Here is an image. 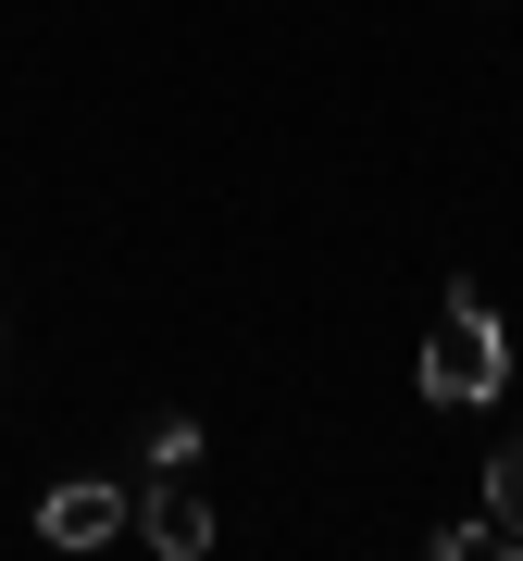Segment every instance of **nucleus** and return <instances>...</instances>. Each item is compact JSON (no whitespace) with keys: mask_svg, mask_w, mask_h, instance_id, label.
<instances>
[{"mask_svg":"<svg viewBox=\"0 0 523 561\" xmlns=\"http://www.w3.org/2000/svg\"><path fill=\"white\" fill-rule=\"evenodd\" d=\"M411 387H423V412H486V400L511 387V324H499V312H486L474 287H462V300H449L437 324H423V362H411Z\"/></svg>","mask_w":523,"mask_h":561,"instance_id":"1","label":"nucleus"},{"mask_svg":"<svg viewBox=\"0 0 523 561\" xmlns=\"http://www.w3.org/2000/svg\"><path fill=\"white\" fill-rule=\"evenodd\" d=\"M38 537L50 549H113V537H138V500H125L113 474H62L38 500Z\"/></svg>","mask_w":523,"mask_h":561,"instance_id":"2","label":"nucleus"},{"mask_svg":"<svg viewBox=\"0 0 523 561\" xmlns=\"http://www.w3.org/2000/svg\"><path fill=\"white\" fill-rule=\"evenodd\" d=\"M138 537H150L162 561H200V549H212V500H200V474H187V461L138 500Z\"/></svg>","mask_w":523,"mask_h":561,"instance_id":"3","label":"nucleus"},{"mask_svg":"<svg viewBox=\"0 0 523 561\" xmlns=\"http://www.w3.org/2000/svg\"><path fill=\"white\" fill-rule=\"evenodd\" d=\"M486 524H499L511 561H523V437H499V461H486Z\"/></svg>","mask_w":523,"mask_h":561,"instance_id":"4","label":"nucleus"},{"mask_svg":"<svg viewBox=\"0 0 523 561\" xmlns=\"http://www.w3.org/2000/svg\"><path fill=\"white\" fill-rule=\"evenodd\" d=\"M437 561H511V537L474 512V524H437Z\"/></svg>","mask_w":523,"mask_h":561,"instance_id":"5","label":"nucleus"},{"mask_svg":"<svg viewBox=\"0 0 523 561\" xmlns=\"http://www.w3.org/2000/svg\"><path fill=\"white\" fill-rule=\"evenodd\" d=\"M175 461H200V424L162 412V424H150V474H175Z\"/></svg>","mask_w":523,"mask_h":561,"instance_id":"6","label":"nucleus"}]
</instances>
